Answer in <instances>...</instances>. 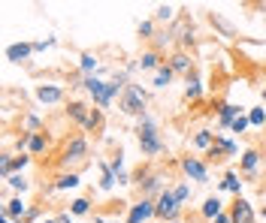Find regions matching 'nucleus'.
Returning a JSON list of instances; mask_svg holds the SVG:
<instances>
[{
	"label": "nucleus",
	"mask_w": 266,
	"mask_h": 223,
	"mask_svg": "<svg viewBox=\"0 0 266 223\" xmlns=\"http://www.w3.org/2000/svg\"><path fill=\"white\" fill-rule=\"evenodd\" d=\"M67 115H70L76 124H82V127H85V124H88V118H91V109H88L85 103L73 100V103H70V109H67Z\"/></svg>",
	"instance_id": "obj_11"
},
{
	"label": "nucleus",
	"mask_w": 266,
	"mask_h": 223,
	"mask_svg": "<svg viewBox=\"0 0 266 223\" xmlns=\"http://www.w3.org/2000/svg\"><path fill=\"white\" fill-rule=\"evenodd\" d=\"M263 217H266V208H263Z\"/></svg>",
	"instance_id": "obj_45"
},
{
	"label": "nucleus",
	"mask_w": 266,
	"mask_h": 223,
	"mask_svg": "<svg viewBox=\"0 0 266 223\" xmlns=\"http://www.w3.org/2000/svg\"><path fill=\"white\" fill-rule=\"evenodd\" d=\"M3 214H6V217H21V220H24V217H27V205H24L21 199H12V202H6Z\"/></svg>",
	"instance_id": "obj_18"
},
{
	"label": "nucleus",
	"mask_w": 266,
	"mask_h": 223,
	"mask_svg": "<svg viewBox=\"0 0 266 223\" xmlns=\"http://www.w3.org/2000/svg\"><path fill=\"white\" fill-rule=\"evenodd\" d=\"M45 223H58V220H45Z\"/></svg>",
	"instance_id": "obj_44"
},
{
	"label": "nucleus",
	"mask_w": 266,
	"mask_h": 223,
	"mask_svg": "<svg viewBox=\"0 0 266 223\" xmlns=\"http://www.w3.org/2000/svg\"><path fill=\"white\" fill-rule=\"evenodd\" d=\"M136 136H139V148H142L145 157H154V154L164 151V142H161V136H157V124H154L151 118H139Z\"/></svg>",
	"instance_id": "obj_2"
},
{
	"label": "nucleus",
	"mask_w": 266,
	"mask_h": 223,
	"mask_svg": "<svg viewBox=\"0 0 266 223\" xmlns=\"http://www.w3.org/2000/svg\"><path fill=\"white\" fill-rule=\"evenodd\" d=\"M230 217H233V223H254V208H251V202H248V199H236Z\"/></svg>",
	"instance_id": "obj_7"
},
{
	"label": "nucleus",
	"mask_w": 266,
	"mask_h": 223,
	"mask_svg": "<svg viewBox=\"0 0 266 223\" xmlns=\"http://www.w3.org/2000/svg\"><path fill=\"white\" fill-rule=\"evenodd\" d=\"M27 163H30V157H27V154H18V157H12V160H9V169H12V175H15V172H21Z\"/></svg>",
	"instance_id": "obj_32"
},
{
	"label": "nucleus",
	"mask_w": 266,
	"mask_h": 223,
	"mask_svg": "<svg viewBox=\"0 0 266 223\" xmlns=\"http://www.w3.org/2000/svg\"><path fill=\"white\" fill-rule=\"evenodd\" d=\"M248 127H251V121H248V115H239V118H236V121L230 124V130H233V133H239V136H242V133H245Z\"/></svg>",
	"instance_id": "obj_31"
},
{
	"label": "nucleus",
	"mask_w": 266,
	"mask_h": 223,
	"mask_svg": "<svg viewBox=\"0 0 266 223\" xmlns=\"http://www.w3.org/2000/svg\"><path fill=\"white\" fill-rule=\"evenodd\" d=\"M154 193H164V190H161V178H157V175H148V178L142 181V196L151 199Z\"/></svg>",
	"instance_id": "obj_22"
},
{
	"label": "nucleus",
	"mask_w": 266,
	"mask_h": 223,
	"mask_svg": "<svg viewBox=\"0 0 266 223\" xmlns=\"http://www.w3.org/2000/svg\"><path fill=\"white\" fill-rule=\"evenodd\" d=\"M82 88H85V91H88V94L94 97V103H97V100L103 97V91H106V82H100L97 76H85V82H82Z\"/></svg>",
	"instance_id": "obj_12"
},
{
	"label": "nucleus",
	"mask_w": 266,
	"mask_h": 223,
	"mask_svg": "<svg viewBox=\"0 0 266 223\" xmlns=\"http://www.w3.org/2000/svg\"><path fill=\"white\" fill-rule=\"evenodd\" d=\"M45 148H48V139H45L42 133H33V136H30V145H27V151H30V154H42Z\"/></svg>",
	"instance_id": "obj_25"
},
{
	"label": "nucleus",
	"mask_w": 266,
	"mask_h": 223,
	"mask_svg": "<svg viewBox=\"0 0 266 223\" xmlns=\"http://www.w3.org/2000/svg\"><path fill=\"white\" fill-rule=\"evenodd\" d=\"M100 124H103V115H100V109H91V118H88L85 130H88V133H97V130H100Z\"/></svg>",
	"instance_id": "obj_27"
},
{
	"label": "nucleus",
	"mask_w": 266,
	"mask_h": 223,
	"mask_svg": "<svg viewBox=\"0 0 266 223\" xmlns=\"http://www.w3.org/2000/svg\"><path fill=\"white\" fill-rule=\"evenodd\" d=\"M139 36H142V39L154 36V24H151V21H139Z\"/></svg>",
	"instance_id": "obj_37"
},
{
	"label": "nucleus",
	"mask_w": 266,
	"mask_h": 223,
	"mask_svg": "<svg viewBox=\"0 0 266 223\" xmlns=\"http://www.w3.org/2000/svg\"><path fill=\"white\" fill-rule=\"evenodd\" d=\"M221 187H227V190L239 193V190H242V181H239V175H236V172H227V178L221 181Z\"/></svg>",
	"instance_id": "obj_29"
},
{
	"label": "nucleus",
	"mask_w": 266,
	"mask_h": 223,
	"mask_svg": "<svg viewBox=\"0 0 266 223\" xmlns=\"http://www.w3.org/2000/svg\"><path fill=\"white\" fill-rule=\"evenodd\" d=\"M100 175H103V178H100V190H112V187H115V181H118V178H115V172H112V166L100 163Z\"/></svg>",
	"instance_id": "obj_20"
},
{
	"label": "nucleus",
	"mask_w": 266,
	"mask_h": 223,
	"mask_svg": "<svg viewBox=\"0 0 266 223\" xmlns=\"http://www.w3.org/2000/svg\"><path fill=\"white\" fill-rule=\"evenodd\" d=\"M215 139H218L215 133H209V130H200V133L194 136V148H206V151H209V148L215 145Z\"/></svg>",
	"instance_id": "obj_24"
},
{
	"label": "nucleus",
	"mask_w": 266,
	"mask_h": 223,
	"mask_svg": "<svg viewBox=\"0 0 266 223\" xmlns=\"http://www.w3.org/2000/svg\"><path fill=\"white\" fill-rule=\"evenodd\" d=\"M212 223H233V217H230V214H218Z\"/></svg>",
	"instance_id": "obj_39"
},
{
	"label": "nucleus",
	"mask_w": 266,
	"mask_h": 223,
	"mask_svg": "<svg viewBox=\"0 0 266 223\" xmlns=\"http://www.w3.org/2000/svg\"><path fill=\"white\" fill-rule=\"evenodd\" d=\"M85 157H88V142H85L82 136H76V139H70V142L64 145V157H61V163L70 166V163H79V160H85Z\"/></svg>",
	"instance_id": "obj_4"
},
{
	"label": "nucleus",
	"mask_w": 266,
	"mask_h": 223,
	"mask_svg": "<svg viewBox=\"0 0 266 223\" xmlns=\"http://www.w3.org/2000/svg\"><path fill=\"white\" fill-rule=\"evenodd\" d=\"M145 103H148V91L142 85H127V91L121 94L118 109L130 118H145Z\"/></svg>",
	"instance_id": "obj_1"
},
{
	"label": "nucleus",
	"mask_w": 266,
	"mask_h": 223,
	"mask_svg": "<svg viewBox=\"0 0 266 223\" xmlns=\"http://www.w3.org/2000/svg\"><path fill=\"white\" fill-rule=\"evenodd\" d=\"M97 63H100V60H97V54H91V51H85V54L79 57V66H82L85 76H94V72H97Z\"/></svg>",
	"instance_id": "obj_19"
},
{
	"label": "nucleus",
	"mask_w": 266,
	"mask_h": 223,
	"mask_svg": "<svg viewBox=\"0 0 266 223\" xmlns=\"http://www.w3.org/2000/svg\"><path fill=\"white\" fill-rule=\"evenodd\" d=\"M215 145H218L227 157H236V154H239V145H236V142H230V139H221V136H218V139H215Z\"/></svg>",
	"instance_id": "obj_26"
},
{
	"label": "nucleus",
	"mask_w": 266,
	"mask_h": 223,
	"mask_svg": "<svg viewBox=\"0 0 266 223\" xmlns=\"http://www.w3.org/2000/svg\"><path fill=\"white\" fill-rule=\"evenodd\" d=\"M170 223H179V220H170Z\"/></svg>",
	"instance_id": "obj_46"
},
{
	"label": "nucleus",
	"mask_w": 266,
	"mask_h": 223,
	"mask_svg": "<svg viewBox=\"0 0 266 223\" xmlns=\"http://www.w3.org/2000/svg\"><path fill=\"white\" fill-rule=\"evenodd\" d=\"M73 187H79V175H76V172H64V175L55 181V190H73Z\"/></svg>",
	"instance_id": "obj_21"
},
{
	"label": "nucleus",
	"mask_w": 266,
	"mask_h": 223,
	"mask_svg": "<svg viewBox=\"0 0 266 223\" xmlns=\"http://www.w3.org/2000/svg\"><path fill=\"white\" fill-rule=\"evenodd\" d=\"M148 217H154V202L142 196V199L130 208V217H127V223H145Z\"/></svg>",
	"instance_id": "obj_6"
},
{
	"label": "nucleus",
	"mask_w": 266,
	"mask_h": 223,
	"mask_svg": "<svg viewBox=\"0 0 266 223\" xmlns=\"http://www.w3.org/2000/svg\"><path fill=\"white\" fill-rule=\"evenodd\" d=\"M185 97L188 100H200L203 97V82H200V76H188V88H185Z\"/></svg>",
	"instance_id": "obj_17"
},
{
	"label": "nucleus",
	"mask_w": 266,
	"mask_h": 223,
	"mask_svg": "<svg viewBox=\"0 0 266 223\" xmlns=\"http://www.w3.org/2000/svg\"><path fill=\"white\" fill-rule=\"evenodd\" d=\"M6 181H9V187H12V190H21V193H24V190L30 187V184H27V178H24L21 172H15V175H9Z\"/></svg>",
	"instance_id": "obj_28"
},
{
	"label": "nucleus",
	"mask_w": 266,
	"mask_h": 223,
	"mask_svg": "<svg viewBox=\"0 0 266 223\" xmlns=\"http://www.w3.org/2000/svg\"><path fill=\"white\" fill-rule=\"evenodd\" d=\"M48 45H55V36H48V39H42V42H33V51H45Z\"/></svg>",
	"instance_id": "obj_38"
},
{
	"label": "nucleus",
	"mask_w": 266,
	"mask_h": 223,
	"mask_svg": "<svg viewBox=\"0 0 266 223\" xmlns=\"http://www.w3.org/2000/svg\"><path fill=\"white\" fill-rule=\"evenodd\" d=\"M58 223H73V220H70V214H61V217H58Z\"/></svg>",
	"instance_id": "obj_40"
},
{
	"label": "nucleus",
	"mask_w": 266,
	"mask_h": 223,
	"mask_svg": "<svg viewBox=\"0 0 266 223\" xmlns=\"http://www.w3.org/2000/svg\"><path fill=\"white\" fill-rule=\"evenodd\" d=\"M94 223H112V220H106V217H94Z\"/></svg>",
	"instance_id": "obj_41"
},
{
	"label": "nucleus",
	"mask_w": 266,
	"mask_h": 223,
	"mask_svg": "<svg viewBox=\"0 0 266 223\" xmlns=\"http://www.w3.org/2000/svg\"><path fill=\"white\" fill-rule=\"evenodd\" d=\"M0 223H12V217H6V214H3V220H0Z\"/></svg>",
	"instance_id": "obj_42"
},
{
	"label": "nucleus",
	"mask_w": 266,
	"mask_h": 223,
	"mask_svg": "<svg viewBox=\"0 0 266 223\" xmlns=\"http://www.w3.org/2000/svg\"><path fill=\"white\" fill-rule=\"evenodd\" d=\"M257 166H260V154H257L254 148H248V151L242 154V172L254 175V172H257Z\"/></svg>",
	"instance_id": "obj_14"
},
{
	"label": "nucleus",
	"mask_w": 266,
	"mask_h": 223,
	"mask_svg": "<svg viewBox=\"0 0 266 223\" xmlns=\"http://www.w3.org/2000/svg\"><path fill=\"white\" fill-rule=\"evenodd\" d=\"M173 76H176V72H173V66H170V63H164V66L157 69V76H154V88H167V85L173 82Z\"/></svg>",
	"instance_id": "obj_23"
},
{
	"label": "nucleus",
	"mask_w": 266,
	"mask_h": 223,
	"mask_svg": "<svg viewBox=\"0 0 266 223\" xmlns=\"http://www.w3.org/2000/svg\"><path fill=\"white\" fill-rule=\"evenodd\" d=\"M30 54H33V42H15V45L6 48V60H12V63H21Z\"/></svg>",
	"instance_id": "obj_8"
},
{
	"label": "nucleus",
	"mask_w": 266,
	"mask_h": 223,
	"mask_svg": "<svg viewBox=\"0 0 266 223\" xmlns=\"http://www.w3.org/2000/svg\"><path fill=\"white\" fill-rule=\"evenodd\" d=\"M242 115V109L239 106H233V103H224L221 109H218V127H230L236 118Z\"/></svg>",
	"instance_id": "obj_10"
},
{
	"label": "nucleus",
	"mask_w": 266,
	"mask_h": 223,
	"mask_svg": "<svg viewBox=\"0 0 266 223\" xmlns=\"http://www.w3.org/2000/svg\"><path fill=\"white\" fill-rule=\"evenodd\" d=\"M248 121H251V127H266V109H251L248 112Z\"/></svg>",
	"instance_id": "obj_30"
},
{
	"label": "nucleus",
	"mask_w": 266,
	"mask_h": 223,
	"mask_svg": "<svg viewBox=\"0 0 266 223\" xmlns=\"http://www.w3.org/2000/svg\"><path fill=\"white\" fill-rule=\"evenodd\" d=\"M173 12H176V9H173L170 3H161V6H157V18H161V21H170Z\"/></svg>",
	"instance_id": "obj_36"
},
{
	"label": "nucleus",
	"mask_w": 266,
	"mask_h": 223,
	"mask_svg": "<svg viewBox=\"0 0 266 223\" xmlns=\"http://www.w3.org/2000/svg\"><path fill=\"white\" fill-rule=\"evenodd\" d=\"M136 63H139V69H142V72H148V69H161V66H164L157 51H145V54H142Z\"/></svg>",
	"instance_id": "obj_13"
},
{
	"label": "nucleus",
	"mask_w": 266,
	"mask_h": 223,
	"mask_svg": "<svg viewBox=\"0 0 266 223\" xmlns=\"http://www.w3.org/2000/svg\"><path fill=\"white\" fill-rule=\"evenodd\" d=\"M36 100L39 103H58V100H64V91L58 85H39L36 88Z\"/></svg>",
	"instance_id": "obj_9"
},
{
	"label": "nucleus",
	"mask_w": 266,
	"mask_h": 223,
	"mask_svg": "<svg viewBox=\"0 0 266 223\" xmlns=\"http://www.w3.org/2000/svg\"><path fill=\"white\" fill-rule=\"evenodd\" d=\"M263 103H266V91H263Z\"/></svg>",
	"instance_id": "obj_43"
},
{
	"label": "nucleus",
	"mask_w": 266,
	"mask_h": 223,
	"mask_svg": "<svg viewBox=\"0 0 266 223\" xmlns=\"http://www.w3.org/2000/svg\"><path fill=\"white\" fill-rule=\"evenodd\" d=\"M88 211H91V202H88V199H76V202H73V214H76V217H82V214H88Z\"/></svg>",
	"instance_id": "obj_34"
},
{
	"label": "nucleus",
	"mask_w": 266,
	"mask_h": 223,
	"mask_svg": "<svg viewBox=\"0 0 266 223\" xmlns=\"http://www.w3.org/2000/svg\"><path fill=\"white\" fill-rule=\"evenodd\" d=\"M221 205H224V202H221L218 196H209V199L203 202V217H206V220H215L218 214H224V211H221Z\"/></svg>",
	"instance_id": "obj_15"
},
{
	"label": "nucleus",
	"mask_w": 266,
	"mask_h": 223,
	"mask_svg": "<svg viewBox=\"0 0 266 223\" xmlns=\"http://www.w3.org/2000/svg\"><path fill=\"white\" fill-rule=\"evenodd\" d=\"M182 169H185V175H188V178H194V181H200V184H206V181H209L206 163H200L197 157H185V160H182Z\"/></svg>",
	"instance_id": "obj_5"
},
{
	"label": "nucleus",
	"mask_w": 266,
	"mask_h": 223,
	"mask_svg": "<svg viewBox=\"0 0 266 223\" xmlns=\"http://www.w3.org/2000/svg\"><path fill=\"white\" fill-rule=\"evenodd\" d=\"M39 127H42V121L36 115H27L24 118V133H39Z\"/></svg>",
	"instance_id": "obj_33"
},
{
	"label": "nucleus",
	"mask_w": 266,
	"mask_h": 223,
	"mask_svg": "<svg viewBox=\"0 0 266 223\" xmlns=\"http://www.w3.org/2000/svg\"><path fill=\"white\" fill-rule=\"evenodd\" d=\"M154 217H164V220H176L179 217V202L173 196V190H164L154 202Z\"/></svg>",
	"instance_id": "obj_3"
},
{
	"label": "nucleus",
	"mask_w": 266,
	"mask_h": 223,
	"mask_svg": "<svg viewBox=\"0 0 266 223\" xmlns=\"http://www.w3.org/2000/svg\"><path fill=\"white\" fill-rule=\"evenodd\" d=\"M173 196H176V202H179V205H182V202H185V199H188V196H191V187H188V184H179V187H176V190H173Z\"/></svg>",
	"instance_id": "obj_35"
},
{
	"label": "nucleus",
	"mask_w": 266,
	"mask_h": 223,
	"mask_svg": "<svg viewBox=\"0 0 266 223\" xmlns=\"http://www.w3.org/2000/svg\"><path fill=\"white\" fill-rule=\"evenodd\" d=\"M170 66H173V72H185V76H191V57H188L185 51H179V54H173V60H170Z\"/></svg>",
	"instance_id": "obj_16"
}]
</instances>
